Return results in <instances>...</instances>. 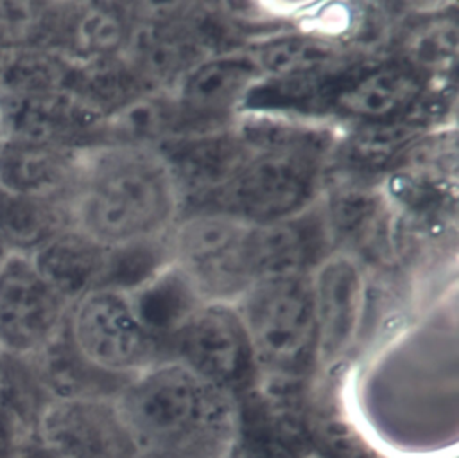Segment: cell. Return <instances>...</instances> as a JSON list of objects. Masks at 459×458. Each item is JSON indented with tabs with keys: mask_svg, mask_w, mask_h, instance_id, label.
Returning a JSON list of instances; mask_svg holds the SVG:
<instances>
[{
	"mask_svg": "<svg viewBox=\"0 0 459 458\" xmlns=\"http://www.w3.org/2000/svg\"><path fill=\"white\" fill-rule=\"evenodd\" d=\"M66 330L95 368L133 379L167 357L165 345L140 320L129 289L99 286L68 307Z\"/></svg>",
	"mask_w": 459,
	"mask_h": 458,
	"instance_id": "8992f818",
	"label": "cell"
},
{
	"mask_svg": "<svg viewBox=\"0 0 459 458\" xmlns=\"http://www.w3.org/2000/svg\"><path fill=\"white\" fill-rule=\"evenodd\" d=\"M111 255L113 250H106L72 226L27 253L43 282L68 304L93 287L106 286Z\"/></svg>",
	"mask_w": 459,
	"mask_h": 458,
	"instance_id": "4fadbf2b",
	"label": "cell"
},
{
	"mask_svg": "<svg viewBox=\"0 0 459 458\" xmlns=\"http://www.w3.org/2000/svg\"><path fill=\"white\" fill-rule=\"evenodd\" d=\"M421 81L402 65H380L339 88L333 101L339 111L369 124L393 122L420 97Z\"/></svg>",
	"mask_w": 459,
	"mask_h": 458,
	"instance_id": "2e32d148",
	"label": "cell"
},
{
	"mask_svg": "<svg viewBox=\"0 0 459 458\" xmlns=\"http://www.w3.org/2000/svg\"><path fill=\"white\" fill-rule=\"evenodd\" d=\"M181 199L170 163L152 145H82L68 217L72 228L106 250H133L165 241L179 219Z\"/></svg>",
	"mask_w": 459,
	"mask_h": 458,
	"instance_id": "6da1fadb",
	"label": "cell"
},
{
	"mask_svg": "<svg viewBox=\"0 0 459 458\" xmlns=\"http://www.w3.org/2000/svg\"><path fill=\"white\" fill-rule=\"evenodd\" d=\"M262 70L251 56H215L190 66L179 84L178 110L197 122H221L255 90Z\"/></svg>",
	"mask_w": 459,
	"mask_h": 458,
	"instance_id": "7c38bea8",
	"label": "cell"
},
{
	"mask_svg": "<svg viewBox=\"0 0 459 458\" xmlns=\"http://www.w3.org/2000/svg\"><path fill=\"white\" fill-rule=\"evenodd\" d=\"M5 138L82 147L100 129L102 110L72 88L50 90L23 97H0Z\"/></svg>",
	"mask_w": 459,
	"mask_h": 458,
	"instance_id": "8fae6325",
	"label": "cell"
},
{
	"mask_svg": "<svg viewBox=\"0 0 459 458\" xmlns=\"http://www.w3.org/2000/svg\"><path fill=\"white\" fill-rule=\"evenodd\" d=\"M74 61L45 45L0 50V97L36 95L66 88Z\"/></svg>",
	"mask_w": 459,
	"mask_h": 458,
	"instance_id": "ac0fdd59",
	"label": "cell"
},
{
	"mask_svg": "<svg viewBox=\"0 0 459 458\" xmlns=\"http://www.w3.org/2000/svg\"><path fill=\"white\" fill-rule=\"evenodd\" d=\"M301 458H328L326 454H323V453H308V454H305V456H301Z\"/></svg>",
	"mask_w": 459,
	"mask_h": 458,
	"instance_id": "d4e9b609",
	"label": "cell"
},
{
	"mask_svg": "<svg viewBox=\"0 0 459 458\" xmlns=\"http://www.w3.org/2000/svg\"><path fill=\"white\" fill-rule=\"evenodd\" d=\"M32 440L20 424L0 406V458H9L14 447L22 442Z\"/></svg>",
	"mask_w": 459,
	"mask_h": 458,
	"instance_id": "44dd1931",
	"label": "cell"
},
{
	"mask_svg": "<svg viewBox=\"0 0 459 458\" xmlns=\"http://www.w3.org/2000/svg\"><path fill=\"white\" fill-rule=\"evenodd\" d=\"M70 304L54 293L23 253L0 269V350L27 357L65 323Z\"/></svg>",
	"mask_w": 459,
	"mask_h": 458,
	"instance_id": "30bf717a",
	"label": "cell"
},
{
	"mask_svg": "<svg viewBox=\"0 0 459 458\" xmlns=\"http://www.w3.org/2000/svg\"><path fill=\"white\" fill-rule=\"evenodd\" d=\"M9 458H63V456L52 447H48L47 444H43L41 440L32 438L18 444Z\"/></svg>",
	"mask_w": 459,
	"mask_h": 458,
	"instance_id": "7402d4cb",
	"label": "cell"
},
{
	"mask_svg": "<svg viewBox=\"0 0 459 458\" xmlns=\"http://www.w3.org/2000/svg\"><path fill=\"white\" fill-rule=\"evenodd\" d=\"M13 255V251H11V248L0 239V269L4 268V264L9 260V257Z\"/></svg>",
	"mask_w": 459,
	"mask_h": 458,
	"instance_id": "603a6c76",
	"label": "cell"
},
{
	"mask_svg": "<svg viewBox=\"0 0 459 458\" xmlns=\"http://www.w3.org/2000/svg\"><path fill=\"white\" fill-rule=\"evenodd\" d=\"M163 250L172 273L204 304L235 305L260 278L256 225L219 210L179 217Z\"/></svg>",
	"mask_w": 459,
	"mask_h": 458,
	"instance_id": "277c9868",
	"label": "cell"
},
{
	"mask_svg": "<svg viewBox=\"0 0 459 458\" xmlns=\"http://www.w3.org/2000/svg\"><path fill=\"white\" fill-rule=\"evenodd\" d=\"M256 374L294 379L316 363L317 329L308 273L256 280L235 304Z\"/></svg>",
	"mask_w": 459,
	"mask_h": 458,
	"instance_id": "5b68a950",
	"label": "cell"
},
{
	"mask_svg": "<svg viewBox=\"0 0 459 458\" xmlns=\"http://www.w3.org/2000/svg\"><path fill=\"white\" fill-rule=\"evenodd\" d=\"M5 140V128H4V119H2V111H0V145Z\"/></svg>",
	"mask_w": 459,
	"mask_h": 458,
	"instance_id": "cb8c5ba5",
	"label": "cell"
},
{
	"mask_svg": "<svg viewBox=\"0 0 459 458\" xmlns=\"http://www.w3.org/2000/svg\"><path fill=\"white\" fill-rule=\"evenodd\" d=\"M27 359L50 401L115 399L131 381L106 374L88 363L70 339L65 323L39 350L27 356Z\"/></svg>",
	"mask_w": 459,
	"mask_h": 458,
	"instance_id": "9a60e30c",
	"label": "cell"
},
{
	"mask_svg": "<svg viewBox=\"0 0 459 458\" xmlns=\"http://www.w3.org/2000/svg\"><path fill=\"white\" fill-rule=\"evenodd\" d=\"M235 453H237V451H235ZM231 458H237V454H233V456H231Z\"/></svg>",
	"mask_w": 459,
	"mask_h": 458,
	"instance_id": "484cf974",
	"label": "cell"
},
{
	"mask_svg": "<svg viewBox=\"0 0 459 458\" xmlns=\"http://www.w3.org/2000/svg\"><path fill=\"white\" fill-rule=\"evenodd\" d=\"M308 284L317 329L316 363L330 366L359 336L366 307L364 271L353 253L339 250L314 266Z\"/></svg>",
	"mask_w": 459,
	"mask_h": 458,
	"instance_id": "9c48e42d",
	"label": "cell"
},
{
	"mask_svg": "<svg viewBox=\"0 0 459 458\" xmlns=\"http://www.w3.org/2000/svg\"><path fill=\"white\" fill-rule=\"evenodd\" d=\"M79 149L5 138L0 145V187L68 201L77 178Z\"/></svg>",
	"mask_w": 459,
	"mask_h": 458,
	"instance_id": "5bb4252c",
	"label": "cell"
},
{
	"mask_svg": "<svg viewBox=\"0 0 459 458\" xmlns=\"http://www.w3.org/2000/svg\"><path fill=\"white\" fill-rule=\"evenodd\" d=\"M167 357L233 395L256 375L242 320L228 304H195L167 338Z\"/></svg>",
	"mask_w": 459,
	"mask_h": 458,
	"instance_id": "52a82bcc",
	"label": "cell"
},
{
	"mask_svg": "<svg viewBox=\"0 0 459 458\" xmlns=\"http://www.w3.org/2000/svg\"><path fill=\"white\" fill-rule=\"evenodd\" d=\"M237 458H299L289 445L273 438H240Z\"/></svg>",
	"mask_w": 459,
	"mask_h": 458,
	"instance_id": "d6986e66",
	"label": "cell"
},
{
	"mask_svg": "<svg viewBox=\"0 0 459 458\" xmlns=\"http://www.w3.org/2000/svg\"><path fill=\"white\" fill-rule=\"evenodd\" d=\"M240 133L246 151L228 178L208 196L213 208L264 225L296 217L317 185L321 142L283 124H249Z\"/></svg>",
	"mask_w": 459,
	"mask_h": 458,
	"instance_id": "3957f363",
	"label": "cell"
},
{
	"mask_svg": "<svg viewBox=\"0 0 459 458\" xmlns=\"http://www.w3.org/2000/svg\"><path fill=\"white\" fill-rule=\"evenodd\" d=\"M66 226V199L36 198L0 187V239L13 253L27 255Z\"/></svg>",
	"mask_w": 459,
	"mask_h": 458,
	"instance_id": "e0dca14e",
	"label": "cell"
},
{
	"mask_svg": "<svg viewBox=\"0 0 459 458\" xmlns=\"http://www.w3.org/2000/svg\"><path fill=\"white\" fill-rule=\"evenodd\" d=\"M328 458H385L375 451L369 444L362 442L351 433L337 431L330 438V454Z\"/></svg>",
	"mask_w": 459,
	"mask_h": 458,
	"instance_id": "ffe728a7",
	"label": "cell"
},
{
	"mask_svg": "<svg viewBox=\"0 0 459 458\" xmlns=\"http://www.w3.org/2000/svg\"><path fill=\"white\" fill-rule=\"evenodd\" d=\"M115 402L140 458H231L242 438L237 395L170 357L134 375Z\"/></svg>",
	"mask_w": 459,
	"mask_h": 458,
	"instance_id": "7a4b0ae2",
	"label": "cell"
},
{
	"mask_svg": "<svg viewBox=\"0 0 459 458\" xmlns=\"http://www.w3.org/2000/svg\"><path fill=\"white\" fill-rule=\"evenodd\" d=\"M36 438L63 458H140L115 399L50 401L38 420Z\"/></svg>",
	"mask_w": 459,
	"mask_h": 458,
	"instance_id": "ba28073f",
	"label": "cell"
}]
</instances>
